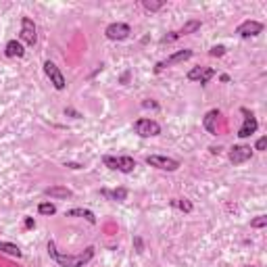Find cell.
I'll list each match as a JSON object with an SVG mask.
<instances>
[{"mask_svg": "<svg viewBox=\"0 0 267 267\" xmlns=\"http://www.w3.org/2000/svg\"><path fill=\"white\" fill-rule=\"evenodd\" d=\"M46 248H48L50 259L55 261L59 267H84V265H88V263L94 259V246L84 248V251L78 253V255H69V253L57 251V242L55 240H48Z\"/></svg>", "mask_w": 267, "mask_h": 267, "instance_id": "obj_1", "label": "cell"}, {"mask_svg": "<svg viewBox=\"0 0 267 267\" xmlns=\"http://www.w3.org/2000/svg\"><path fill=\"white\" fill-rule=\"evenodd\" d=\"M102 163L104 167H109L113 171H121V173H132L136 169V159L134 157H115V155H104L102 157Z\"/></svg>", "mask_w": 267, "mask_h": 267, "instance_id": "obj_2", "label": "cell"}, {"mask_svg": "<svg viewBox=\"0 0 267 267\" xmlns=\"http://www.w3.org/2000/svg\"><path fill=\"white\" fill-rule=\"evenodd\" d=\"M146 165H150L155 169H161V171H169V173L180 169V161H177V159H171V157H165V155H148Z\"/></svg>", "mask_w": 267, "mask_h": 267, "instance_id": "obj_3", "label": "cell"}, {"mask_svg": "<svg viewBox=\"0 0 267 267\" xmlns=\"http://www.w3.org/2000/svg\"><path fill=\"white\" fill-rule=\"evenodd\" d=\"M134 132H136L140 138H155V136L161 134V126H159L155 119L140 117V119L134 123Z\"/></svg>", "mask_w": 267, "mask_h": 267, "instance_id": "obj_4", "label": "cell"}, {"mask_svg": "<svg viewBox=\"0 0 267 267\" xmlns=\"http://www.w3.org/2000/svg\"><path fill=\"white\" fill-rule=\"evenodd\" d=\"M192 57H194V52H192L190 48L177 50V52H173V55H169L165 61H159V63L155 65V73H161L163 69H167V67H171V65H180V63H186V61H190Z\"/></svg>", "mask_w": 267, "mask_h": 267, "instance_id": "obj_5", "label": "cell"}, {"mask_svg": "<svg viewBox=\"0 0 267 267\" xmlns=\"http://www.w3.org/2000/svg\"><path fill=\"white\" fill-rule=\"evenodd\" d=\"M240 113L244 115V121H242V126H240V130H238V138L240 140H244V138H248V136H253L257 130H259V121H257V117L246 109V106H240Z\"/></svg>", "mask_w": 267, "mask_h": 267, "instance_id": "obj_6", "label": "cell"}, {"mask_svg": "<svg viewBox=\"0 0 267 267\" xmlns=\"http://www.w3.org/2000/svg\"><path fill=\"white\" fill-rule=\"evenodd\" d=\"M19 42L27 44V46H33L38 42V27H35L31 17H21V33H19Z\"/></svg>", "mask_w": 267, "mask_h": 267, "instance_id": "obj_7", "label": "cell"}, {"mask_svg": "<svg viewBox=\"0 0 267 267\" xmlns=\"http://www.w3.org/2000/svg\"><path fill=\"white\" fill-rule=\"evenodd\" d=\"M130 33H132V27H130L128 23H121V21L106 25V29H104V35H106L109 40H113V42L128 40V38H130Z\"/></svg>", "mask_w": 267, "mask_h": 267, "instance_id": "obj_8", "label": "cell"}, {"mask_svg": "<svg viewBox=\"0 0 267 267\" xmlns=\"http://www.w3.org/2000/svg\"><path fill=\"white\" fill-rule=\"evenodd\" d=\"M263 29H265V25L261 23V21H255V19H246V21H242L238 27H236V33H238V38H255V35H259V33H263Z\"/></svg>", "mask_w": 267, "mask_h": 267, "instance_id": "obj_9", "label": "cell"}, {"mask_svg": "<svg viewBox=\"0 0 267 267\" xmlns=\"http://www.w3.org/2000/svg\"><path fill=\"white\" fill-rule=\"evenodd\" d=\"M44 73H46V78L50 80V84L57 88V90H65V86H67V82H65V75L61 73V69L52 63V61H46L44 63Z\"/></svg>", "mask_w": 267, "mask_h": 267, "instance_id": "obj_10", "label": "cell"}, {"mask_svg": "<svg viewBox=\"0 0 267 267\" xmlns=\"http://www.w3.org/2000/svg\"><path fill=\"white\" fill-rule=\"evenodd\" d=\"M251 157H253V148L246 144H236L230 148V163L232 165H242L246 161H251Z\"/></svg>", "mask_w": 267, "mask_h": 267, "instance_id": "obj_11", "label": "cell"}, {"mask_svg": "<svg viewBox=\"0 0 267 267\" xmlns=\"http://www.w3.org/2000/svg\"><path fill=\"white\" fill-rule=\"evenodd\" d=\"M219 117H221L219 109H211V111L205 115V119H203V126H205V130H207L211 136H217V123H219Z\"/></svg>", "mask_w": 267, "mask_h": 267, "instance_id": "obj_12", "label": "cell"}, {"mask_svg": "<svg viewBox=\"0 0 267 267\" xmlns=\"http://www.w3.org/2000/svg\"><path fill=\"white\" fill-rule=\"evenodd\" d=\"M100 194L106 199V201H113V203H123L128 199V188H123V186H119V188H115V190H109V188H102L100 190Z\"/></svg>", "mask_w": 267, "mask_h": 267, "instance_id": "obj_13", "label": "cell"}, {"mask_svg": "<svg viewBox=\"0 0 267 267\" xmlns=\"http://www.w3.org/2000/svg\"><path fill=\"white\" fill-rule=\"evenodd\" d=\"M5 55L9 59H21L25 55V48H23V44L19 40H9L7 46H5Z\"/></svg>", "mask_w": 267, "mask_h": 267, "instance_id": "obj_14", "label": "cell"}, {"mask_svg": "<svg viewBox=\"0 0 267 267\" xmlns=\"http://www.w3.org/2000/svg\"><path fill=\"white\" fill-rule=\"evenodd\" d=\"M44 194L50 199H63V201L73 199V192H71L67 186H50V188L44 190Z\"/></svg>", "mask_w": 267, "mask_h": 267, "instance_id": "obj_15", "label": "cell"}, {"mask_svg": "<svg viewBox=\"0 0 267 267\" xmlns=\"http://www.w3.org/2000/svg\"><path fill=\"white\" fill-rule=\"evenodd\" d=\"M67 217H82V219H86L88 223H92V225H96V215L90 211V209H82V207H78V209H69L67 213H65Z\"/></svg>", "mask_w": 267, "mask_h": 267, "instance_id": "obj_16", "label": "cell"}, {"mask_svg": "<svg viewBox=\"0 0 267 267\" xmlns=\"http://www.w3.org/2000/svg\"><path fill=\"white\" fill-rule=\"evenodd\" d=\"M0 253H5L9 257H15V259H21L23 253H21V248L13 244V242H5V240H0Z\"/></svg>", "mask_w": 267, "mask_h": 267, "instance_id": "obj_17", "label": "cell"}, {"mask_svg": "<svg viewBox=\"0 0 267 267\" xmlns=\"http://www.w3.org/2000/svg\"><path fill=\"white\" fill-rule=\"evenodd\" d=\"M201 25H203V21H201V19H188V21L182 25L180 35H190V33H194V31H199V29H201Z\"/></svg>", "mask_w": 267, "mask_h": 267, "instance_id": "obj_18", "label": "cell"}, {"mask_svg": "<svg viewBox=\"0 0 267 267\" xmlns=\"http://www.w3.org/2000/svg\"><path fill=\"white\" fill-rule=\"evenodd\" d=\"M142 7H144L148 13H157L165 7V0H142Z\"/></svg>", "mask_w": 267, "mask_h": 267, "instance_id": "obj_19", "label": "cell"}, {"mask_svg": "<svg viewBox=\"0 0 267 267\" xmlns=\"http://www.w3.org/2000/svg\"><path fill=\"white\" fill-rule=\"evenodd\" d=\"M171 207H175V209H180V211H184V213H192V203L188 201V199H173L171 201Z\"/></svg>", "mask_w": 267, "mask_h": 267, "instance_id": "obj_20", "label": "cell"}, {"mask_svg": "<svg viewBox=\"0 0 267 267\" xmlns=\"http://www.w3.org/2000/svg\"><path fill=\"white\" fill-rule=\"evenodd\" d=\"M38 213H40V215H55V213H57V205H52V203H40L38 205Z\"/></svg>", "mask_w": 267, "mask_h": 267, "instance_id": "obj_21", "label": "cell"}, {"mask_svg": "<svg viewBox=\"0 0 267 267\" xmlns=\"http://www.w3.org/2000/svg\"><path fill=\"white\" fill-rule=\"evenodd\" d=\"M215 75H217V71H215V69H213V67H205L203 78L199 80V84H201V86H207V84H209L213 78H215Z\"/></svg>", "mask_w": 267, "mask_h": 267, "instance_id": "obj_22", "label": "cell"}, {"mask_svg": "<svg viewBox=\"0 0 267 267\" xmlns=\"http://www.w3.org/2000/svg\"><path fill=\"white\" fill-rule=\"evenodd\" d=\"M203 71H205V67H192L190 71H188V75H186V80L188 82H199L201 78H203Z\"/></svg>", "mask_w": 267, "mask_h": 267, "instance_id": "obj_23", "label": "cell"}, {"mask_svg": "<svg viewBox=\"0 0 267 267\" xmlns=\"http://www.w3.org/2000/svg\"><path fill=\"white\" fill-rule=\"evenodd\" d=\"M177 38H182V35H180V31H169L167 35H163V38H161V44H169V42H175Z\"/></svg>", "mask_w": 267, "mask_h": 267, "instance_id": "obj_24", "label": "cell"}, {"mask_svg": "<svg viewBox=\"0 0 267 267\" xmlns=\"http://www.w3.org/2000/svg\"><path fill=\"white\" fill-rule=\"evenodd\" d=\"M265 225H267V217H265V215H259V217H255V219L251 221V227H255V230L265 227Z\"/></svg>", "mask_w": 267, "mask_h": 267, "instance_id": "obj_25", "label": "cell"}, {"mask_svg": "<svg viewBox=\"0 0 267 267\" xmlns=\"http://www.w3.org/2000/svg\"><path fill=\"white\" fill-rule=\"evenodd\" d=\"M209 55H211V57H223V55H225V46H213V48L209 50Z\"/></svg>", "mask_w": 267, "mask_h": 267, "instance_id": "obj_26", "label": "cell"}, {"mask_svg": "<svg viewBox=\"0 0 267 267\" xmlns=\"http://www.w3.org/2000/svg\"><path fill=\"white\" fill-rule=\"evenodd\" d=\"M267 148V136H261L259 140H257V144H255V148L253 150H259V152H263Z\"/></svg>", "mask_w": 267, "mask_h": 267, "instance_id": "obj_27", "label": "cell"}, {"mask_svg": "<svg viewBox=\"0 0 267 267\" xmlns=\"http://www.w3.org/2000/svg\"><path fill=\"white\" fill-rule=\"evenodd\" d=\"M65 115H71L73 119H80V117H82L78 111H73V109H71V106H67V109H65Z\"/></svg>", "mask_w": 267, "mask_h": 267, "instance_id": "obj_28", "label": "cell"}, {"mask_svg": "<svg viewBox=\"0 0 267 267\" xmlns=\"http://www.w3.org/2000/svg\"><path fill=\"white\" fill-rule=\"evenodd\" d=\"M142 106H144V109H159V104L150 102V100H144V102H142Z\"/></svg>", "mask_w": 267, "mask_h": 267, "instance_id": "obj_29", "label": "cell"}, {"mask_svg": "<svg viewBox=\"0 0 267 267\" xmlns=\"http://www.w3.org/2000/svg\"><path fill=\"white\" fill-rule=\"evenodd\" d=\"M25 227H27V230H31V227H35V221H33L31 217H25Z\"/></svg>", "mask_w": 267, "mask_h": 267, "instance_id": "obj_30", "label": "cell"}, {"mask_svg": "<svg viewBox=\"0 0 267 267\" xmlns=\"http://www.w3.org/2000/svg\"><path fill=\"white\" fill-rule=\"evenodd\" d=\"M65 167H69V169H82L80 163H65Z\"/></svg>", "mask_w": 267, "mask_h": 267, "instance_id": "obj_31", "label": "cell"}, {"mask_svg": "<svg viewBox=\"0 0 267 267\" xmlns=\"http://www.w3.org/2000/svg\"><path fill=\"white\" fill-rule=\"evenodd\" d=\"M136 246H138V253H142V240L136 238Z\"/></svg>", "mask_w": 267, "mask_h": 267, "instance_id": "obj_32", "label": "cell"}, {"mask_svg": "<svg viewBox=\"0 0 267 267\" xmlns=\"http://www.w3.org/2000/svg\"><path fill=\"white\" fill-rule=\"evenodd\" d=\"M209 150H211V152H213V155H217V152H219V150H221V148H219V146H211V148H209Z\"/></svg>", "mask_w": 267, "mask_h": 267, "instance_id": "obj_33", "label": "cell"}, {"mask_svg": "<svg viewBox=\"0 0 267 267\" xmlns=\"http://www.w3.org/2000/svg\"><path fill=\"white\" fill-rule=\"evenodd\" d=\"M244 267H261V265H244Z\"/></svg>", "mask_w": 267, "mask_h": 267, "instance_id": "obj_34", "label": "cell"}]
</instances>
